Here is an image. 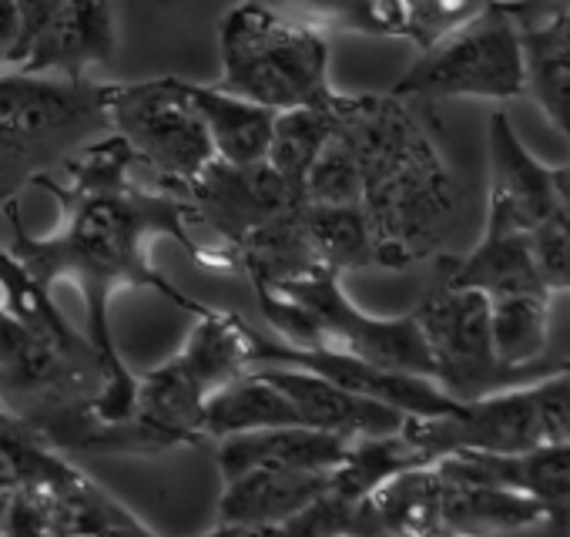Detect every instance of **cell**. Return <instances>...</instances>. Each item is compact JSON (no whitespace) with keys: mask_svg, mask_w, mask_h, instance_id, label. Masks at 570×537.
<instances>
[{"mask_svg":"<svg viewBox=\"0 0 570 537\" xmlns=\"http://www.w3.org/2000/svg\"><path fill=\"white\" fill-rule=\"evenodd\" d=\"M131 148L115 131H108L65 158V185H58L51 175H38L35 185L48 188L61 202V225L51 235H31L18 198L4 205L14 235L8 252L24 265V273L48 293L58 283H75L85 296V333L111 370V390L98 400V413L105 420H128L138 387V377L128 370L111 333L115 293L155 290L191 316L212 310L198 300H188L165 273H158L151 262V242L168 238L181 245L195 262L212 265L218 273L238 268L235 248L225 245L222 252H212L188 235L195 212L181 188H145L131 178Z\"/></svg>","mask_w":570,"mask_h":537,"instance_id":"obj_1","label":"cell"},{"mask_svg":"<svg viewBox=\"0 0 570 537\" xmlns=\"http://www.w3.org/2000/svg\"><path fill=\"white\" fill-rule=\"evenodd\" d=\"M111 390V370L88 333L68 323L48 290L0 248V403L71 453H161L158 433L135 417L105 420L98 400Z\"/></svg>","mask_w":570,"mask_h":537,"instance_id":"obj_2","label":"cell"},{"mask_svg":"<svg viewBox=\"0 0 570 537\" xmlns=\"http://www.w3.org/2000/svg\"><path fill=\"white\" fill-rule=\"evenodd\" d=\"M336 128L363 175L376 265L430 258L456 222V182L436 141L400 95H336Z\"/></svg>","mask_w":570,"mask_h":537,"instance_id":"obj_3","label":"cell"},{"mask_svg":"<svg viewBox=\"0 0 570 537\" xmlns=\"http://www.w3.org/2000/svg\"><path fill=\"white\" fill-rule=\"evenodd\" d=\"M108 88L85 75L0 71V208L35 185L38 175L111 131Z\"/></svg>","mask_w":570,"mask_h":537,"instance_id":"obj_4","label":"cell"},{"mask_svg":"<svg viewBox=\"0 0 570 537\" xmlns=\"http://www.w3.org/2000/svg\"><path fill=\"white\" fill-rule=\"evenodd\" d=\"M255 300L265 323L285 343L330 346L390 370H406L433 380V360L416 316H373L360 310L346 296L343 276L330 265H320L316 273L293 283L255 286Z\"/></svg>","mask_w":570,"mask_h":537,"instance_id":"obj_5","label":"cell"},{"mask_svg":"<svg viewBox=\"0 0 570 537\" xmlns=\"http://www.w3.org/2000/svg\"><path fill=\"white\" fill-rule=\"evenodd\" d=\"M218 48V88L272 111L316 108L336 95L323 31L282 18L255 0H242L222 18Z\"/></svg>","mask_w":570,"mask_h":537,"instance_id":"obj_6","label":"cell"},{"mask_svg":"<svg viewBox=\"0 0 570 537\" xmlns=\"http://www.w3.org/2000/svg\"><path fill=\"white\" fill-rule=\"evenodd\" d=\"M185 346L161 367L138 377L131 417L158 433L168 450L198 447L205 440V400L252 367V326L225 310L195 316Z\"/></svg>","mask_w":570,"mask_h":537,"instance_id":"obj_7","label":"cell"},{"mask_svg":"<svg viewBox=\"0 0 570 537\" xmlns=\"http://www.w3.org/2000/svg\"><path fill=\"white\" fill-rule=\"evenodd\" d=\"M433 360V380L453 400H480L500 390L537 383L570 367L567 357L543 353L533 363L510 367L500 360L490 330V300L470 286H450L436 276L433 290L413 310Z\"/></svg>","mask_w":570,"mask_h":537,"instance_id":"obj_8","label":"cell"},{"mask_svg":"<svg viewBox=\"0 0 570 537\" xmlns=\"http://www.w3.org/2000/svg\"><path fill=\"white\" fill-rule=\"evenodd\" d=\"M400 98H487L510 101L523 95V51L520 25L500 0H490L470 21L456 25L433 45L420 48V58L393 85Z\"/></svg>","mask_w":570,"mask_h":537,"instance_id":"obj_9","label":"cell"},{"mask_svg":"<svg viewBox=\"0 0 570 537\" xmlns=\"http://www.w3.org/2000/svg\"><path fill=\"white\" fill-rule=\"evenodd\" d=\"M111 131L148 165L161 185L185 188L212 158V138L191 101V81L151 78L108 88Z\"/></svg>","mask_w":570,"mask_h":537,"instance_id":"obj_10","label":"cell"},{"mask_svg":"<svg viewBox=\"0 0 570 537\" xmlns=\"http://www.w3.org/2000/svg\"><path fill=\"white\" fill-rule=\"evenodd\" d=\"M252 340V367L255 363H285V367H303L313 370L353 393L373 397L380 403H390L403 410L406 417H440L460 410L463 400H453L436 380L406 373V370H390L380 363H370L363 357L330 350V346H296L285 340H268L262 333H248Z\"/></svg>","mask_w":570,"mask_h":537,"instance_id":"obj_11","label":"cell"},{"mask_svg":"<svg viewBox=\"0 0 570 537\" xmlns=\"http://www.w3.org/2000/svg\"><path fill=\"white\" fill-rule=\"evenodd\" d=\"M195 222H205L228 248L242 242L245 232L262 225L265 218L293 208L299 195L285 185V178L262 162H222L212 158L185 188Z\"/></svg>","mask_w":570,"mask_h":537,"instance_id":"obj_12","label":"cell"},{"mask_svg":"<svg viewBox=\"0 0 570 537\" xmlns=\"http://www.w3.org/2000/svg\"><path fill=\"white\" fill-rule=\"evenodd\" d=\"M436 470L453 480L513 487L543 507V530L570 534V443H540L520 453L453 450L436 460Z\"/></svg>","mask_w":570,"mask_h":537,"instance_id":"obj_13","label":"cell"},{"mask_svg":"<svg viewBox=\"0 0 570 537\" xmlns=\"http://www.w3.org/2000/svg\"><path fill=\"white\" fill-rule=\"evenodd\" d=\"M333 470H299V467H248L235 477H225L218 497V524L212 534H258L272 530L299 514L309 500L330 490Z\"/></svg>","mask_w":570,"mask_h":537,"instance_id":"obj_14","label":"cell"},{"mask_svg":"<svg viewBox=\"0 0 570 537\" xmlns=\"http://www.w3.org/2000/svg\"><path fill=\"white\" fill-rule=\"evenodd\" d=\"M255 370L275 383L285 397H289L306 427H316V430H326V433H340L346 440L353 437H373V433H393L403 427L406 413L390 407V403H380L373 397H363V393H353L313 370H303V367H285V363H255Z\"/></svg>","mask_w":570,"mask_h":537,"instance_id":"obj_15","label":"cell"},{"mask_svg":"<svg viewBox=\"0 0 570 537\" xmlns=\"http://www.w3.org/2000/svg\"><path fill=\"white\" fill-rule=\"evenodd\" d=\"M115 55L111 0H55L28 58L18 71L81 78L91 65H108Z\"/></svg>","mask_w":570,"mask_h":537,"instance_id":"obj_16","label":"cell"},{"mask_svg":"<svg viewBox=\"0 0 570 537\" xmlns=\"http://www.w3.org/2000/svg\"><path fill=\"white\" fill-rule=\"evenodd\" d=\"M443 283L450 286H470L487 296L503 293H550L540 280V268L533 258V242L527 228L500 225L487 218L483 238L473 245L463 258H440Z\"/></svg>","mask_w":570,"mask_h":537,"instance_id":"obj_17","label":"cell"},{"mask_svg":"<svg viewBox=\"0 0 570 537\" xmlns=\"http://www.w3.org/2000/svg\"><path fill=\"white\" fill-rule=\"evenodd\" d=\"M350 440L316 427H265L228 433L218 443L222 480L248 467H299V470H333L346 457Z\"/></svg>","mask_w":570,"mask_h":537,"instance_id":"obj_18","label":"cell"},{"mask_svg":"<svg viewBox=\"0 0 570 537\" xmlns=\"http://www.w3.org/2000/svg\"><path fill=\"white\" fill-rule=\"evenodd\" d=\"M543 507L513 490L493 484H470L443 477L440 527L453 537H487V534H523L543 527Z\"/></svg>","mask_w":570,"mask_h":537,"instance_id":"obj_19","label":"cell"},{"mask_svg":"<svg viewBox=\"0 0 570 537\" xmlns=\"http://www.w3.org/2000/svg\"><path fill=\"white\" fill-rule=\"evenodd\" d=\"M523 95L570 145V11L520 28Z\"/></svg>","mask_w":570,"mask_h":537,"instance_id":"obj_20","label":"cell"},{"mask_svg":"<svg viewBox=\"0 0 570 537\" xmlns=\"http://www.w3.org/2000/svg\"><path fill=\"white\" fill-rule=\"evenodd\" d=\"M299 202L293 208L265 218L252 232H245L242 242L235 245L238 265H245L252 286L293 283V280H303V276L316 273V268L323 265L320 255H316V245L309 238Z\"/></svg>","mask_w":570,"mask_h":537,"instance_id":"obj_21","label":"cell"},{"mask_svg":"<svg viewBox=\"0 0 570 537\" xmlns=\"http://www.w3.org/2000/svg\"><path fill=\"white\" fill-rule=\"evenodd\" d=\"M440 500H443V473L436 463L410 467L380 484L366 504L370 537H443L440 527Z\"/></svg>","mask_w":570,"mask_h":537,"instance_id":"obj_22","label":"cell"},{"mask_svg":"<svg viewBox=\"0 0 570 537\" xmlns=\"http://www.w3.org/2000/svg\"><path fill=\"white\" fill-rule=\"evenodd\" d=\"M265 427H306L299 407L285 397L275 383H268L255 367L218 387L205 400L202 430L205 437H228L245 430H265Z\"/></svg>","mask_w":570,"mask_h":537,"instance_id":"obj_23","label":"cell"},{"mask_svg":"<svg viewBox=\"0 0 570 537\" xmlns=\"http://www.w3.org/2000/svg\"><path fill=\"white\" fill-rule=\"evenodd\" d=\"M191 101L205 121V131L212 138L215 158L222 162H262L272 138L275 111L265 105H255L248 98H238L232 91H222L218 85H191Z\"/></svg>","mask_w":570,"mask_h":537,"instance_id":"obj_24","label":"cell"},{"mask_svg":"<svg viewBox=\"0 0 570 537\" xmlns=\"http://www.w3.org/2000/svg\"><path fill=\"white\" fill-rule=\"evenodd\" d=\"M423 463H430L426 453L403 433V427L393 433L353 437L346 447V457L330 473V490H336L350 500H363L380 484L396 477L400 470L423 467Z\"/></svg>","mask_w":570,"mask_h":537,"instance_id":"obj_25","label":"cell"},{"mask_svg":"<svg viewBox=\"0 0 570 537\" xmlns=\"http://www.w3.org/2000/svg\"><path fill=\"white\" fill-rule=\"evenodd\" d=\"M336 95L326 105H316V108L275 111L265 162L285 178V185H289L299 198H303V185H306V175H309L313 162L320 158L323 145L330 141V135L336 128V111H333Z\"/></svg>","mask_w":570,"mask_h":537,"instance_id":"obj_26","label":"cell"},{"mask_svg":"<svg viewBox=\"0 0 570 537\" xmlns=\"http://www.w3.org/2000/svg\"><path fill=\"white\" fill-rule=\"evenodd\" d=\"M309 238L323 265L336 268L340 276L353 268L376 265V242L363 205H333V202H299Z\"/></svg>","mask_w":570,"mask_h":537,"instance_id":"obj_27","label":"cell"},{"mask_svg":"<svg viewBox=\"0 0 570 537\" xmlns=\"http://www.w3.org/2000/svg\"><path fill=\"white\" fill-rule=\"evenodd\" d=\"M490 300L493 346L503 363L523 367L547 353L553 293H503Z\"/></svg>","mask_w":570,"mask_h":537,"instance_id":"obj_28","label":"cell"},{"mask_svg":"<svg viewBox=\"0 0 570 537\" xmlns=\"http://www.w3.org/2000/svg\"><path fill=\"white\" fill-rule=\"evenodd\" d=\"M255 4L316 31H353L370 38H400L380 0H255Z\"/></svg>","mask_w":570,"mask_h":537,"instance_id":"obj_29","label":"cell"},{"mask_svg":"<svg viewBox=\"0 0 570 537\" xmlns=\"http://www.w3.org/2000/svg\"><path fill=\"white\" fill-rule=\"evenodd\" d=\"M336 111V105H333ZM303 198L309 202H333V205H363V175L353 145L343 138L340 128H333L330 141L323 145L320 158L313 162Z\"/></svg>","mask_w":570,"mask_h":537,"instance_id":"obj_30","label":"cell"},{"mask_svg":"<svg viewBox=\"0 0 570 537\" xmlns=\"http://www.w3.org/2000/svg\"><path fill=\"white\" fill-rule=\"evenodd\" d=\"M487 4L490 0H400L403 38H410L416 48H426Z\"/></svg>","mask_w":570,"mask_h":537,"instance_id":"obj_31","label":"cell"},{"mask_svg":"<svg viewBox=\"0 0 570 537\" xmlns=\"http://www.w3.org/2000/svg\"><path fill=\"white\" fill-rule=\"evenodd\" d=\"M21 65V14L18 0H0V71Z\"/></svg>","mask_w":570,"mask_h":537,"instance_id":"obj_32","label":"cell"},{"mask_svg":"<svg viewBox=\"0 0 570 537\" xmlns=\"http://www.w3.org/2000/svg\"><path fill=\"white\" fill-rule=\"evenodd\" d=\"M500 4L507 8V14L520 28H530V25H540L553 14L570 11V0H500Z\"/></svg>","mask_w":570,"mask_h":537,"instance_id":"obj_33","label":"cell"},{"mask_svg":"<svg viewBox=\"0 0 570 537\" xmlns=\"http://www.w3.org/2000/svg\"><path fill=\"white\" fill-rule=\"evenodd\" d=\"M4 427H0V534H4V517H8L11 494L18 490V467H14V457H11L8 440H4Z\"/></svg>","mask_w":570,"mask_h":537,"instance_id":"obj_34","label":"cell"},{"mask_svg":"<svg viewBox=\"0 0 570 537\" xmlns=\"http://www.w3.org/2000/svg\"><path fill=\"white\" fill-rule=\"evenodd\" d=\"M550 178H553V205H557L560 215L570 218V162L567 165H553Z\"/></svg>","mask_w":570,"mask_h":537,"instance_id":"obj_35","label":"cell"},{"mask_svg":"<svg viewBox=\"0 0 570 537\" xmlns=\"http://www.w3.org/2000/svg\"><path fill=\"white\" fill-rule=\"evenodd\" d=\"M11 420H14V417H11V413L4 410V403H0V427H4V423H11Z\"/></svg>","mask_w":570,"mask_h":537,"instance_id":"obj_36","label":"cell"},{"mask_svg":"<svg viewBox=\"0 0 570 537\" xmlns=\"http://www.w3.org/2000/svg\"><path fill=\"white\" fill-rule=\"evenodd\" d=\"M567 293H570V290H567Z\"/></svg>","mask_w":570,"mask_h":537,"instance_id":"obj_37","label":"cell"}]
</instances>
